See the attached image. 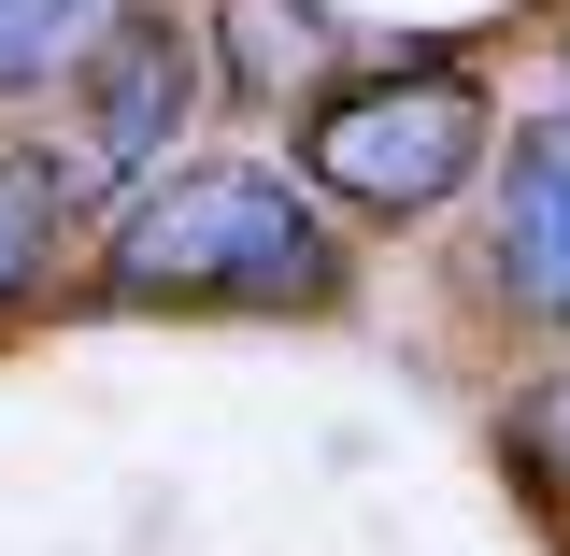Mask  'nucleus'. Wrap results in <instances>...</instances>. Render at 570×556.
<instances>
[{"label": "nucleus", "mask_w": 570, "mask_h": 556, "mask_svg": "<svg viewBox=\"0 0 570 556\" xmlns=\"http://www.w3.org/2000/svg\"><path fill=\"white\" fill-rule=\"evenodd\" d=\"M115 314H328L343 300V214L272 157L157 172L100 243Z\"/></svg>", "instance_id": "nucleus-1"}, {"label": "nucleus", "mask_w": 570, "mask_h": 556, "mask_svg": "<svg viewBox=\"0 0 570 556\" xmlns=\"http://www.w3.org/2000/svg\"><path fill=\"white\" fill-rule=\"evenodd\" d=\"M471 172H499V100L471 58H385V71H328L299 115V186L328 214L414 228L442 214Z\"/></svg>", "instance_id": "nucleus-2"}, {"label": "nucleus", "mask_w": 570, "mask_h": 556, "mask_svg": "<svg viewBox=\"0 0 570 556\" xmlns=\"http://www.w3.org/2000/svg\"><path fill=\"white\" fill-rule=\"evenodd\" d=\"M71 186L86 201H142L157 172H171V143L200 115V29H171V14H115L86 58H71Z\"/></svg>", "instance_id": "nucleus-3"}, {"label": "nucleus", "mask_w": 570, "mask_h": 556, "mask_svg": "<svg viewBox=\"0 0 570 556\" xmlns=\"http://www.w3.org/2000/svg\"><path fill=\"white\" fill-rule=\"evenodd\" d=\"M485 285L528 314V329H570V100H542V115L513 129V157H499Z\"/></svg>", "instance_id": "nucleus-4"}, {"label": "nucleus", "mask_w": 570, "mask_h": 556, "mask_svg": "<svg viewBox=\"0 0 570 556\" xmlns=\"http://www.w3.org/2000/svg\"><path fill=\"white\" fill-rule=\"evenodd\" d=\"M214 43H228V100H314L328 86V0H214Z\"/></svg>", "instance_id": "nucleus-5"}, {"label": "nucleus", "mask_w": 570, "mask_h": 556, "mask_svg": "<svg viewBox=\"0 0 570 556\" xmlns=\"http://www.w3.org/2000/svg\"><path fill=\"white\" fill-rule=\"evenodd\" d=\"M71 214H86V186H71L58 157L43 143H0V314L71 257Z\"/></svg>", "instance_id": "nucleus-6"}, {"label": "nucleus", "mask_w": 570, "mask_h": 556, "mask_svg": "<svg viewBox=\"0 0 570 556\" xmlns=\"http://www.w3.org/2000/svg\"><path fill=\"white\" fill-rule=\"evenodd\" d=\"M115 14H129V0H0V100H14V86H58Z\"/></svg>", "instance_id": "nucleus-7"}, {"label": "nucleus", "mask_w": 570, "mask_h": 556, "mask_svg": "<svg viewBox=\"0 0 570 556\" xmlns=\"http://www.w3.org/2000/svg\"><path fill=\"white\" fill-rule=\"evenodd\" d=\"M499 442H513V457H528V471L570 499V371H557V386H528V400L499 414Z\"/></svg>", "instance_id": "nucleus-8"}]
</instances>
